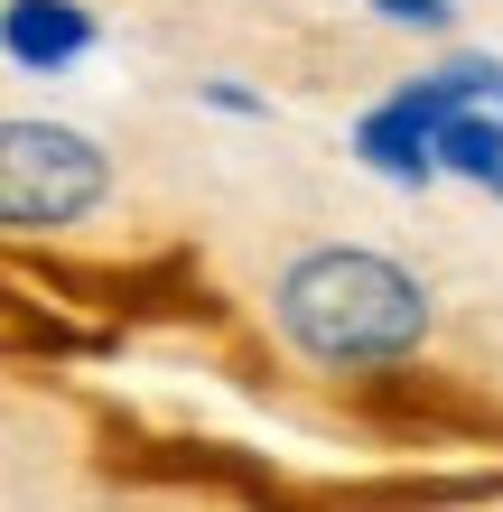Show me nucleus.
Returning a JSON list of instances; mask_svg holds the SVG:
<instances>
[{
	"instance_id": "obj_7",
	"label": "nucleus",
	"mask_w": 503,
	"mask_h": 512,
	"mask_svg": "<svg viewBox=\"0 0 503 512\" xmlns=\"http://www.w3.org/2000/svg\"><path fill=\"white\" fill-rule=\"evenodd\" d=\"M382 28H420V38H448L457 28V0H373Z\"/></svg>"
},
{
	"instance_id": "obj_6",
	"label": "nucleus",
	"mask_w": 503,
	"mask_h": 512,
	"mask_svg": "<svg viewBox=\"0 0 503 512\" xmlns=\"http://www.w3.org/2000/svg\"><path fill=\"white\" fill-rule=\"evenodd\" d=\"M494 84H503V56H448V66L410 75L401 103L410 112H457V103H494Z\"/></svg>"
},
{
	"instance_id": "obj_5",
	"label": "nucleus",
	"mask_w": 503,
	"mask_h": 512,
	"mask_svg": "<svg viewBox=\"0 0 503 512\" xmlns=\"http://www.w3.org/2000/svg\"><path fill=\"white\" fill-rule=\"evenodd\" d=\"M429 149H438V177L494 187V177H503V112H494V103H457V112H429Z\"/></svg>"
},
{
	"instance_id": "obj_2",
	"label": "nucleus",
	"mask_w": 503,
	"mask_h": 512,
	"mask_svg": "<svg viewBox=\"0 0 503 512\" xmlns=\"http://www.w3.org/2000/svg\"><path fill=\"white\" fill-rule=\"evenodd\" d=\"M112 205V149L75 122L0 112V233H75Z\"/></svg>"
},
{
	"instance_id": "obj_10",
	"label": "nucleus",
	"mask_w": 503,
	"mask_h": 512,
	"mask_svg": "<svg viewBox=\"0 0 503 512\" xmlns=\"http://www.w3.org/2000/svg\"><path fill=\"white\" fill-rule=\"evenodd\" d=\"M485 196H503V177H494V187H485Z\"/></svg>"
},
{
	"instance_id": "obj_3",
	"label": "nucleus",
	"mask_w": 503,
	"mask_h": 512,
	"mask_svg": "<svg viewBox=\"0 0 503 512\" xmlns=\"http://www.w3.org/2000/svg\"><path fill=\"white\" fill-rule=\"evenodd\" d=\"M103 47V19L84 0H0V56L19 75H66Z\"/></svg>"
},
{
	"instance_id": "obj_9",
	"label": "nucleus",
	"mask_w": 503,
	"mask_h": 512,
	"mask_svg": "<svg viewBox=\"0 0 503 512\" xmlns=\"http://www.w3.org/2000/svg\"><path fill=\"white\" fill-rule=\"evenodd\" d=\"M494 112H503V84H494Z\"/></svg>"
},
{
	"instance_id": "obj_1",
	"label": "nucleus",
	"mask_w": 503,
	"mask_h": 512,
	"mask_svg": "<svg viewBox=\"0 0 503 512\" xmlns=\"http://www.w3.org/2000/svg\"><path fill=\"white\" fill-rule=\"evenodd\" d=\"M271 317L280 336L308 354L317 373H382L410 364L429 345V280L373 243H308L299 261L271 280Z\"/></svg>"
},
{
	"instance_id": "obj_8",
	"label": "nucleus",
	"mask_w": 503,
	"mask_h": 512,
	"mask_svg": "<svg viewBox=\"0 0 503 512\" xmlns=\"http://www.w3.org/2000/svg\"><path fill=\"white\" fill-rule=\"evenodd\" d=\"M196 94L215 103V112H243V122H261V112H271V94H252V84H224V75H215V84H196Z\"/></svg>"
},
{
	"instance_id": "obj_4",
	"label": "nucleus",
	"mask_w": 503,
	"mask_h": 512,
	"mask_svg": "<svg viewBox=\"0 0 503 512\" xmlns=\"http://www.w3.org/2000/svg\"><path fill=\"white\" fill-rule=\"evenodd\" d=\"M354 159L373 177H392V187H438V149H429V112H410L401 94L373 103L364 122H354Z\"/></svg>"
}]
</instances>
